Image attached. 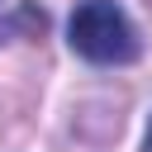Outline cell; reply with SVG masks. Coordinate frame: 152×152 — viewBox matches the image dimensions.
<instances>
[{"mask_svg":"<svg viewBox=\"0 0 152 152\" xmlns=\"http://www.w3.org/2000/svg\"><path fill=\"white\" fill-rule=\"evenodd\" d=\"M66 43L95 66H128L142 52L138 24L119 0H81L66 19Z\"/></svg>","mask_w":152,"mask_h":152,"instance_id":"6da1fadb","label":"cell"},{"mask_svg":"<svg viewBox=\"0 0 152 152\" xmlns=\"http://www.w3.org/2000/svg\"><path fill=\"white\" fill-rule=\"evenodd\" d=\"M142 152H152V119H147V138H142Z\"/></svg>","mask_w":152,"mask_h":152,"instance_id":"7a4b0ae2","label":"cell"}]
</instances>
